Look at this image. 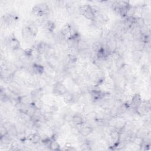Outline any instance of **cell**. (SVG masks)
<instances>
[{
  "instance_id": "obj_10",
  "label": "cell",
  "mask_w": 151,
  "mask_h": 151,
  "mask_svg": "<svg viewBox=\"0 0 151 151\" xmlns=\"http://www.w3.org/2000/svg\"><path fill=\"white\" fill-rule=\"evenodd\" d=\"M18 102L22 104H25L28 105L30 104H32L33 102V100L31 97V96L28 95H23V96H19L17 98Z\"/></svg>"
},
{
  "instance_id": "obj_27",
  "label": "cell",
  "mask_w": 151,
  "mask_h": 151,
  "mask_svg": "<svg viewBox=\"0 0 151 151\" xmlns=\"http://www.w3.org/2000/svg\"><path fill=\"white\" fill-rule=\"evenodd\" d=\"M63 119L64 121L68 123H71L72 122V119H73V115H71L70 114H66L63 117Z\"/></svg>"
},
{
  "instance_id": "obj_21",
  "label": "cell",
  "mask_w": 151,
  "mask_h": 151,
  "mask_svg": "<svg viewBox=\"0 0 151 151\" xmlns=\"http://www.w3.org/2000/svg\"><path fill=\"white\" fill-rule=\"evenodd\" d=\"M70 132L73 135L75 136H77L80 134V130L78 126L74 124L73 126L71 127Z\"/></svg>"
},
{
  "instance_id": "obj_19",
  "label": "cell",
  "mask_w": 151,
  "mask_h": 151,
  "mask_svg": "<svg viewBox=\"0 0 151 151\" xmlns=\"http://www.w3.org/2000/svg\"><path fill=\"white\" fill-rule=\"evenodd\" d=\"M142 57V51L134 50L132 52V57L134 61L139 62Z\"/></svg>"
},
{
  "instance_id": "obj_24",
  "label": "cell",
  "mask_w": 151,
  "mask_h": 151,
  "mask_svg": "<svg viewBox=\"0 0 151 151\" xmlns=\"http://www.w3.org/2000/svg\"><path fill=\"white\" fill-rule=\"evenodd\" d=\"M8 134V129L4 126L1 125V127H0V136H1V137L6 136Z\"/></svg>"
},
{
  "instance_id": "obj_5",
  "label": "cell",
  "mask_w": 151,
  "mask_h": 151,
  "mask_svg": "<svg viewBox=\"0 0 151 151\" xmlns=\"http://www.w3.org/2000/svg\"><path fill=\"white\" fill-rule=\"evenodd\" d=\"M22 36L24 40L28 43L32 42L35 38L26 25H24L22 29Z\"/></svg>"
},
{
  "instance_id": "obj_20",
  "label": "cell",
  "mask_w": 151,
  "mask_h": 151,
  "mask_svg": "<svg viewBox=\"0 0 151 151\" xmlns=\"http://www.w3.org/2000/svg\"><path fill=\"white\" fill-rule=\"evenodd\" d=\"M103 44L100 41H95L91 45V50L93 52H95L96 54L97 52L102 47Z\"/></svg>"
},
{
  "instance_id": "obj_18",
  "label": "cell",
  "mask_w": 151,
  "mask_h": 151,
  "mask_svg": "<svg viewBox=\"0 0 151 151\" xmlns=\"http://www.w3.org/2000/svg\"><path fill=\"white\" fill-rule=\"evenodd\" d=\"M63 97L64 101L67 103H71L73 101V94L69 92L68 91H67L64 94H63Z\"/></svg>"
},
{
  "instance_id": "obj_8",
  "label": "cell",
  "mask_w": 151,
  "mask_h": 151,
  "mask_svg": "<svg viewBox=\"0 0 151 151\" xmlns=\"http://www.w3.org/2000/svg\"><path fill=\"white\" fill-rule=\"evenodd\" d=\"M32 69L33 74H36L38 76L42 75L45 72V68L41 64L38 63H34L32 65Z\"/></svg>"
},
{
  "instance_id": "obj_3",
  "label": "cell",
  "mask_w": 151,
  "mask_h": 151,
  "mask_svg": "<svg viewBox=\"0 0 151 151\" xmlns=\"http://www.w3.org/2000/svg\"><path fill=\"white\" fill-rule=\"evenodd\" d=\"M78 126L80 130V134L86 137L89 136L91 133H93L94 130V129L91 125L86 122L80 125H78Z\"/></svg>"
},
{
  "instance_id": "obj_23",
  "label": "cell",
  "mask_w": 151,
  "mask_h": 151,
  "mask_svg": "<svg viewBox=\"0 0 151 151\" xmlns=\"http://www.w3.org/2000/svg\"><path fill=\"white\" fill-rule=\"evenodd\" d=\"M55 28V23L53 21L49 20L48 22V24H47V28H46L47 29V31L48 32H52L54 30Z\"/></svg>"
},
{
  "instance_id": "obj_13",
  "label": "cell",
  "mask_w": 151,
  "mask_h": 151,
  "mask_svg": "<svg viewBox=\"0 0 151 151\" xmlns=\"http://www.w3.org/2000/svg\"><path fill=\"white\" fill-rule=\"evenodd\" d=\"M120 134H121V133H120L117 130H115L114 132L111 133L110 135H109L110 136V139L111 141L113 142V146L115 145L120 141Z\"/></svg>"
},
{
  "instance_id": "obj_29",
  "label": "cell",
  "mask_w": 151,
  "mask_h": 151,
  "mask_svg": "<svg viewBox=\"0 0 151 151\" xmlns=\"http://www.w3.org/2000/svg\"><path fill=\"white\" fill-rule=\"evenodd\" d=\"M72 146H71V143H70V142H66L65 145V147H66V150H67L68 148L71 147Z\"/></svg>"
},
{
  "instance_id": "obj_14",
  "label": "cell",
  "mask_w": 151,
  "mask_h": 151,
  "mask_svg": "<svg viewBox=\"0 0 151 151\" xmlns=\"http://www.w3.org/2000/svg\"><path fill=\"white\" fill-rule=\"evenodd\" d=\"M77 49L78 50V51L80 52L81 51L90 49V45L86 41H85L84 40L81 39L77 43Z\"/></svg>"
},
{
  "instance_id": "obj_25",
  "label": "cell",
  "mask_w": 151,
  "mask_h": 151,
  "mask_svg": "<svg viewBox=\"0 0 151 151\" xmlns=\"http://www.w3.org/2000/svg\"><path fill=\"white\" fill-rule=\"evenodd\" d=\"M143 24L146 27H149L150 25V17L149 15H146L144 18H143Z\"/></svg>"
},
{
  "instance_id": "obj_22",
  "label": "cell",
  "mask_w": 151,
  "mask_h": 151,
  "mask_svg": "<svg viewBox=\"0 0 151 151\" xmlns=\"http://www.w3.org/2000/svg\"><path fill=\"white\" fill-rule=\"evenodd\" d=\"M32 104L35 107V108L38 109H42V107L44 106V103H43V101H42V100L41 99L36 100H34L32 102Z\"/></svg>"
},
{
  "instance_id": "obj_4",
  "label": "cell",
  "mask_w": 151,
  "mask_h": 151,
  "mask_svg": "<svg viewBox=\"0 0 151 151\" xmlns=\"http://www.w3.org/2000/svg\"><path fill=\"white\" fill-rule=\"evenodd\" d=\"M142 97L139 93H136L134 94L132 97L131 98L130 101H129V106L130 107L133 109V110H136V108L140 105L142 103Z\"/></svg>"
},
{
  "instance_id": "obj_7",
  "label": "cell",
  "mask_w": 151,
  "mask_h": 151,
  "mask_svg": "<svg viewBox=\"0 0 151 151\" xmlns=\"http://www.w3.org/2000/svg\"><path fill=\"white\" fill-rule=\"evenodd\" d=\"M8 90H9L11 93L15 96H19L21 93V86L13 81L8 86Z\"/></svg>"
},
{
  "instance_id": "obj_1",
  "label": "cell",
  "mask_w": 151,
  "mask_h": 151,
  "mask_svg": "<svg viewBox=\"0 0 151 151\" xmlns=\"http://www.w3.org/2000/svg\"><path fill=\"white\" fill-rule=\"evenodd\" d=\"M78 12L86 19L90 20L91 22H93L94 21L95 15L91 5L88 4L81 5L78 6Z\"/></svg>"
},
{
  "instance_id": "obj_9",
  "label": "cell",
  "mask_w": 151,
  "mask_h": 151,
  "mask_svg": "<svg viewBox=\"0 0 151 151\" xmlns=\"http://www.w3.org/2000/svg\"><path fill=\"white\" fill-rule=\"evenodd\" d=\"M43 94H44V89L40 87L35 90H32L30 93V96L33 101L38 99H40L43 96Z\"/></svg>"
},
{
  "instance_id": "obj_16",
  "label": "cell",
  "mask_w": 151,
  "mask_h": 151,
  "mask_svg": "<svg viewBox=\"0 0 151 151\" xmlns=\"http://www.w3.org/2000/svg\"><path fill=\"white\" fill-rule=\"evenodd\" d=\"M48 148L50 150H60V145L56 140H51L49 144Z\"/></svg>"
},
{
  "instance_id": "obj_15",
  "label": "cell",
  "mask_w": 151,
  "mask_h": 151,
  "mask_svg": "<svg viewBox=\"0 0 151 151\" xmlns=\"http://www.w3.org/2000/svg\"><path fill=\"white\" fill-rule=\"evenodd\" d=\"M133 47L134 50L143 51L145 48V43L141 41H134L133 43Z\"/></svg>"
},
{
  "instance_id": "obj_26",
  "label": "cell",
  "mask_w": 151,
  "mask_h": 151,
  "mask_svg": "<svg viewBox=\"0 0 151 151\" xmlns=\"http://www.w3.org/2000/svg\"><path fill=\"white\" fill-rule=\"evenodd\" d=\"M115 130H116V129L115 126H114L108 125V126L106 128V132L109 135H110L111 133H113Z\"/></svg>"
},
{
  "instance_id": "obj_2",
  "label": "cell",
  "mask_w": 151,
  "mask_h": 151,
  "mask_svg": "<svg viewBox=\"0 0 151 151\" xmlns=\"http://www.w3.org/2000/svg\"><path fill=\"white\" fill-rule=\"evenodd\" d=\"M52 93L55 96H63L68 91L67 87L62 82H56L54 84Z\"/></svg>"
},
{
  "instance_id": "obj_12",
  "label": "cell",
  "mask_w": 151,
  "mask_h": 151,
  "mask_svg": "<svg viewBox=\"0 0 151 151\" xmlns=\"http://www.w3.org/2000/svg\"><path fill=\"white\" fill-rule=\"evenodd\" d=\"M72 122L74 124L78 126L85 122L83 116L79 113H76L73 115Z\"/></svg>"
},
{
  "instance_id": "obj_11",
  "label": "cell",
  "mask_w": 151,
  "mask_h": 151,
  "mask_svg": "<svg viewBox=\"0 0 151 151\" xmlns=\"http://www.w3.org/2000/svg\"><path fill=\"white\" fill-rule=\"evenodd\" d=\"M25 25L28 28V29H29V31L31 32V34H32V35L34 37H35L36 35H37L38 29V27H37V24L35 23V22L31 21H27Z\"/></svg>"
},
{
  "instance_id": "obj_6",
  "label": "cell",
  "mask_w": 151,
  "mask_h": 151,
  "mask_svg": "<svg viewBox=\"0 0 151 151\" xmlns=\"http://www.w3.org/2000/svg\"><path fill=\"white\" fill-rule=\"evenodd\" d=\"M76 32V31H75ZM73 32V27L72 26L68 24L67 23L64 25H63L60 30L61 34L64 37H67L68 38L74 33Z\"/></svg>"
},
{
  "instance_id": "obj_17",
  "label": "cell",
  "mask_w": 151,
  "mask_h": 151,
  "mask_svg": "<svg viewBox=\"0 0 151 151\" xmlns=\"http://www.w3.org/2000/svg\"><path fill=\"white\" fill-rule=\"evenodd\" d=\"M41 141V136L38 133L35 132L33 133L32 139L31 142L33 145H37Z\"/></svg>"
},
{
  "instance_id": "obj_28",
  "label": "cell",
  "mask_w": 151,
  "mask_h": 151,
  "mask_svg": "<svg viewBox=\"0 0 151 151\" xmlns=\"http://www.w3.org/2000/svg\"><path fill=\"white\" fill-rule=\"evenodd\" d=\"M141 71L143 74H147V73L149 72V69H148V67H147V65H143L142 68H141Z\"/></svg>"
}]
</instances>
